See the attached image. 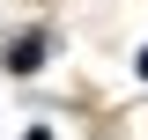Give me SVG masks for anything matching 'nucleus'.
I'll list each match as a JSON object with an SVG mask.
<instances>
[{"label":"nucleus","mask_w":148,"mask_h":140,"mask_svg":"<svg viewBox=\"0 0 148 140\" xmlns=\"http://www.w3.org/2000/svg\"><path fill=\"white\" fill-rule=\"evenodd\" d=\"M45 52H52V44H45V30H30L15 52H8V67H15V74H37V67H45Z\"/></svg>","instance_id":"obj_1"},{"label":"nucleus","mask_w":148,"mask_h":140,"mask_svg":"<svg viewBox=\"0 0 148 140\" xmlns=\"http://www.w3.org/2000/svg\"><path fill=\"white\" fill-rule=\"evenodd\" d=\"M133 67H141V81H148V44H141V59H133Z\"/></svg>","instance_id":"obj_2"},{"label":"nucleus","mask_w":148,"mask_h":140,"mask_svg":"<svg viewBox=\"0 0 148 140\" xmlns=\"http://www.w3.org/2000/svg\"><path fill=\"white\" fill-rule=\"evenodd\" d=\"M22 140H52V133H22Z\"/></svg>","instance_id":"obj_3"}]
</instances>
